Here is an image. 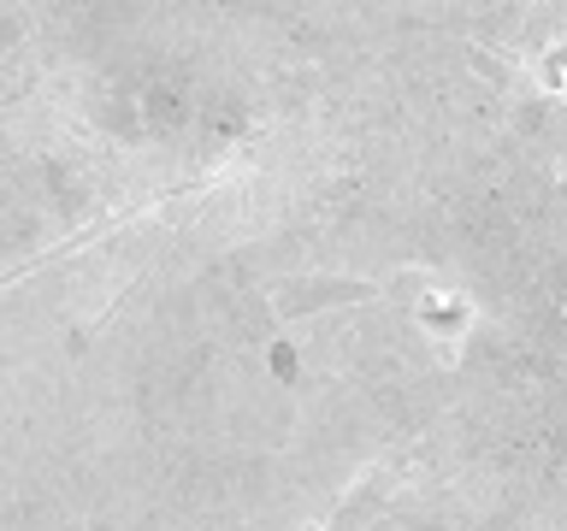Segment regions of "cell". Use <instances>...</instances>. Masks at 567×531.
Wrapping results in <instances>:
<instances>
[{"label": "cell", "instance_id": "3", "mask_svg": "<svg viewBox=\"0 0 567 531\" xmlns=\"http://www.w3.org/2000/svg\"><path fill=\"white\" fill-rule=\"evenodd\" d=\"M308 531H319V525H308Z\"/></svg>", "mask_w": 567, "mask_h": 531}, {"label": "cell", "instance_id": "1", "mask_svg": "<svg viewBox=\"0 0 567 531\" xmlns=\"http://www.w3.org/2000/svg\"><path fill=\"white\" fill-rule=\"evenodd\" d=\"M414 325L425 336H437V343H461V336L473 331V301L450 290V283H432L420 301H414Z\"/></svg>", "mask_w": 567, "mask_h": 531}, {"label": "cell", "instance_id": "2", "mask_svg": "<svg viewBox=\"0 0 567 531\" xmlns=\"http://www.w3.org/2000/svg\"><path fill=\"white\" fill-rule=\"evenodd\" d=\"M532 77H538L544 95L567 101V35H556V42L538 48V60H532Z\"/></svg>", "mask_w": 567, "mask_h": 531}]
</instances>
